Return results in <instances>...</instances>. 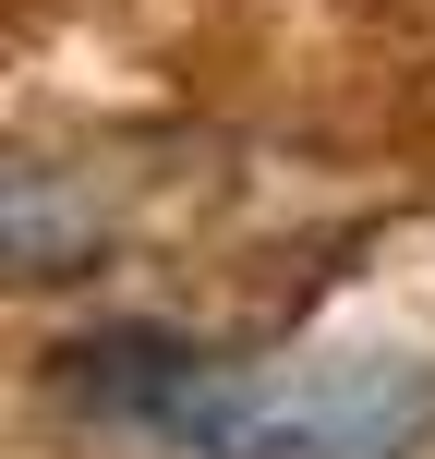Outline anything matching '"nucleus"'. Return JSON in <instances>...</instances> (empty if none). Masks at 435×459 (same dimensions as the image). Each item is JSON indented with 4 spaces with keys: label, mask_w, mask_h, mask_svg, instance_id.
I'll return each instance as SVG.
<instances>
[{
    "label": "nucleus",
    "mask_w": 435,
    "mask_h": 459,
    "mask_svg": "<svg viewBox=\"0 0 435 459\" xmlns=\"http://www.w3.org/2000/svg\"><path fill=\"white\" fill-rule=\"evenodd\" d=\"M194 363H206V351L170 339V326H97V339H73V351H61V387L85 399L97 423H134V436H158L170 399L194 387Z\"/></svg>",
    "instance_id": "nucleus-2"
},
{
    "label": "nucleus",
    "mask_w": 435,
    "mask_h": 459,
    "mask_svg": "<svg viewBox=\"0 0 435 459\" xmlns=\"http://www.w3.org/2000/svg\"><path fill=\"white\" fill-rule=\"evenodd\" d=\"M194 459H423L435 363L412 351H326V363H194L158 423Z\"/></svg>",
    "instance_id": "nucleus-1"
}]
</instances>
